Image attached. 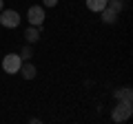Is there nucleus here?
<instances>
[{"mask_svg":"<svg viewBox=\"0 0 133 124\" xmlns=\"http://www.w3.org/2000/svg\"><path fill=\"white\" fill-rule=\"evenodd\" d=\"M131 115H133V102H122V100H118L113 113H111V120L120 124V122H127Z\"/></svg>","mask_w":133,"mask_h":124,"instance_id":"nucleus-1","label":"nucleus"},{"mask_svg":"<svg viewBox=\"0 0 133 124\" xmlns=\"http://www.w3.org/2000/svg\"><path fill=\"white\" fill-rule=\"evenodd\" d=\"M20 64H22V58H20L18 53H7V56L2 58V71L9 73V75H14V73L20 71Z\"/></svg>","mask_w":133,"mask_h":124,"instance_id":"nucleus-2","label":"nucleus"},{"mask_svg":"<svg viewBox=\"0 0 133 124\" xmlns=\"http://www.w3.org/2000/svg\"><path fill=\"white\" fill-rule=\"evenodd\" d=\"M20 24V13L14 9H2L0 11V27H7V29H16Z\"/></svg>","mask_w":133,"mask_h":124,"instance_id":"nucleus-3","label":"nucleus"},{"mask_svg":"<svg viewBox=\"0 0 133 124\" xmlns=\"http://www.w3.org/2000/svg\"><path fill=\"white\" fill-rule=\"evenodd\" d=\"M27 18H29V24H33V27H42V22L47 20V16H44V7H42V5L29 7Z\"/></svg>","mask_w":133,"mask_h":124,"instance_id":"nucleus-4","label":"nucleus"},{"mask_svg":"<svg viewBox=\"0 0 133 124\" xmlns=\"http://www.w3.org/2000/svg\"><path fill=\"white\" fill-rule=\"evenodd\" d=\"M18 73L24 78V80H33V78L38 75V69H36L31 62L27 60V62H22V64H20V71H18Z\"/></svg>","mask_w":133,"mask_h":124,"instance_id":"nucleus-5","label":"nucleus"},{"mask_svg":"<svg viewBox=\"0 0 133 124\" xmlns=\"http://www.w3.org/2000/svg\"><path fill=\"white\" fill-rule=\"evenodd\" d=\"M24 40H27V44H36L40 40V27H33V24H29L27 31H24Z\"/></svg>","mask_w":133,"mask_h":124,"instance_id":"nucleus-6","label":"nucleus"},{"mask_svg":"<svg viewBox=\"0 0 133 124\" xmlns=\"http://www.w3.org/2000/svg\"><path fill=\"white\" fill-rule=\"evenodd\" d=\"M115 100H122V102H133V91L131 86H120V89H115Z\"/></svg>","mask_w":133,"mask_h":124,"instance_id":"nucleus-7","label":"nucleus"},{"mask_svg":"<svg viewBox=\"0 0 133 124\" xmlns=\"http://www.w3.org/2000/svg\"><path fill=\"white\" fill-rule=\"evenodd\" d=\"M100 16H102V22L104 24H113L115 20H118V13H115L113 9H109V7H104V9L100 11Z\"/></svg>","mask_w":133,"mask_h":124,"instance_id":"nucleus-8","label":"nucleus"},{"mask_svg":"<svg viewBox=\"0 0 133 124\" xmlns=\"http://www.w3.org/2000/svg\"><path fill=\"white\" fill-rule=\"evenodd\" d=\"M104 7H107V0H87V9L93 13H100Z\"/></svg>","mask_w":133,"mask_h":124,"instance_id":"nucleus-9","label":"nucleus"},{"mask_svg":"<svg viewBox=\"0 0 133 124\" xmlns=\"http://www.w3.org/2000/svg\"><path fill=\"white\" fill-rule=\"evenodd\" d=\"M107 7L113 9L115 13H120V11L124 9V0H107Z\"/></svg>","mask_w":133,"mask_h":124,"instance_id":"nucleus-10","label":"nucleus"},{"mask_svg":"<svg viewBox=\"0 0 133 124\" xmlns=\"http://www.w3.org/2000/svg\"><path fill=\"white\" fill-rule=\"evenodd\" d=\"M20 58H22V62H27V60H31V56H33V49H31V44H24L22 49H20V53H18Z\"/></svg>","mask_w":133,"mask_h":124,"instance_id":"nucleus-11","label":"nucleus"},{"mask_svg":"<svg viewBox=\"0 0 133 124\" xmlns=\"http://www.w3.org/2000/svg\"><path fill=\"white\" fill-rule=\"evenodd\" d=\"M60 0H42V7H56Z\"/></svg>","mask_w":133,"mask_h":124,"instance_id":"nucleus-12","label":"nucleus"},{"mask_svg":"<svg viewBox=\"0 0 133 124\" xmlns=\"http://www.w3.org/2000/svg\"><path fill=\"white\" fill-rule=\"evenodd\" d=\"M5 9V0H0V11Z\"/></svg>","mask_w":133,"mask_h":124,"instance_id":"nucleus-13","label":"nucleus"}]
</instances>
